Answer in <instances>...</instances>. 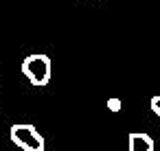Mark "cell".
Masks as SVG:
<instances>
[{"mask_svg": "<svg viewBox=\"0 0 160 151\" xmlns=\"http://www.w3.org/2000/svg\"><path fill=\"white\" fill-rule=\"evenodd\" d=\"M11 142L22 151H44V136L38 131L35 125L20 123L11 127Z\"/></svg>", "mask_w": 160, "mask_h": 151, "instance_id": "cell-2", "label": "cell"}, {"mask_svg": "<svg viewBox=\"0 0 160 151\" xmlns=\"http://www.w3.org/2000/svg\"><path fill=\"white\" fill-rule=\"evenodd\" d=\"M127 140H129V151H153V138L145 131H132Z\"/></svg>", "mask_w": 160, "mask_h": 151, "instance_id": "cell-3", "label": "cell"}, {"mask_svg": "<svg viewBox=\"0 0 160 151\" xmlns=\"http://www.w3.org/2000/svg\"><path fill=\"white\" fill-rule=\"evenodd\" d=\"M149 105H151V112H153V114H158V116H160V96H153V99H151V103H149Z\"/></svg>", "mask_w": 160, "mask_h": 151, "instance_id": "cell-5", "label": "cell"}, {"mask_svg": "<svg viewBox=\"0 0 160 151\" xmlns=\"http://www.w3.org/2000/svg\"><path fill=\"white\" fill-rule=\"evenodd\" d=\"M108 110L110 112H118L121 110V99H108Z\"/></svg>", "mask_w": 160, "mask_h": 151, "instance_id": "cell-4", "label": "cell"}, {"mask_svg": "<svg viewBox=\"0 0 160 151\" xmlns=\"http://www.w3.org/2000/svg\"><path fill=\"white\" fill-rule=\"evenodd\" d=\"M20 70H22V75H24L33 85H46V83L51 81L53 66H51L48 55L35 53V55H29V57L22 61Z\"/></svg>", "mask_w": 160, "mask_h": 151, "instance_id": "cell-1", "label": "cell"}]
</instances>
